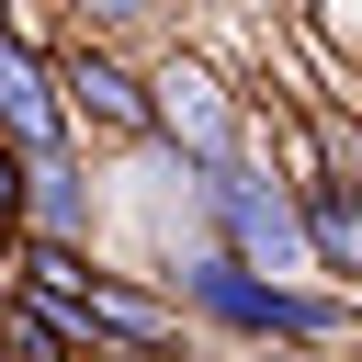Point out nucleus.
<instances>
[{
  "instance_id": "f257e3e1",
  "label": "nucleus",
  "mask_w": 362,
  "mask_h": 362,
  "mask_svg": "<svg viewBox=\"0 0 362 362\" xmlns=\"http://www.w3.org/2000/svg\"><path fill=\"white\" fill-rule=\"evenodd\" d=\"M181 305L215 317V328H238V339H339V328H351V317H339L328 294H305L294 272H249V260H226V249H204V260L181 272Z\"/></svg>"
},
{
  "instance_id": "f03ea898",
  "label": "nucleus",
  "mask_w": 362,
  "mask_h": 362,
  "mask_svg": "<svg viewBox=\"0 0 362 362\" xmlns=\"http://www.w3.org/2000/svg\"><path fill=\"white\" fill-rule=\"evenodd\" d=\"M204 226H215V249L249 260V272H305L294 181H249L238 158H215V170H204Z\"/></svg>"
},
{
  "instance_id": "7ed1b4c3",
  "label": "nucleus",
  "mask_w": 362,
  "mask_h": 362,
  "mask_svg": "<svg viewBox=\"0 0 362 362\" xmlns=\"http://www.w3.org/2000/svg\"><path fill=\"white\" fill-rule=\"evenodd\" d=\"M57 102H68V124H90V136H158L147 79H136L113 45H68V57H57Z\"/></svg>"
},
{
  "instance_id": "20e7f679",
  "label": "nucleus",
  "mask_w": 362,
  "mask_h": 362,
  "mask_svg": "<svg viewBox=\"0 0 362 362\" xmlns=\"http://www.w3.org/2000/svg\"><path fill=\"white\" fill-rule=\"evenodd\" d=\"M147 113H158V136H170L192 170L238 158V102L215 90V68H192V57H181V68H158V79H147Z\"/></svg>"
},
{
  "instance_id": "39448f33",
  "label": "nucleus",
  "mask_w": 362,
  "mask_h": 362,
  "mask_svg": "<svg viewBox=\"0 0 362 362\" xmlns=\"http://www.w3.org/2000/svg\"><path fill=\"white\" fill-rule=\"evenodd\" d=\"M68 317H79V339H102V351H158V339H181L170 305H158L147 283H113V272H90Z\"/></svg>"
},
{
  "instance_id": "423d86ee",
  "label": "nucleus",
  "mask_w": 362,
  "mask_h": 362,
  "mask_svg": "<svg viewBox=\"0 0 362 362\" xmlns=\"http://www.w3.org/2000/svg\"><path fill=\"white\" fill-rule=\"evenodd\" d=\"M305 272H362V181H294Z\"/></svg>"
},
{
  "instance_id": "0eeeda50",
  "label": "nucleus",
  "mask_w": 362,
  "mask_h": 362,
  "mask_svg": "<svg viewBox=\"0 0 362 362\" xmlns=\"http://www.w3.org/2000/svg\"><path fill=\"white\" fill-rule=\"evenodd\" d=\"M90 339H79V317L57 305V294H34V283H11L0 294V362H79Z\"/></svg>"
},
{
  "instance_id": "6e6552de",
  "label": "nucleus",
  "mask_w": 362,
  "mask_h": 362,
  "mask_svg": "<svg viewBox=\"0 0 362 362\" xmlns=\"http://www.w3.org/2000/svg\"><path fill=\"white\" fill-rule=\"evenodd\" d=\"M23 226H34V158L0 136V238H23Z\"/></svg>"
},
{
  "instance_id": "1a4fd4ad",
  "label": "nucleus",
  "mask_w": 362,
  "mask_h": 362,
  "mask_svg": "<svg viewBox=\"0 0 362 362\" xmlns=\"http://www.w3.org/2000/svg\"><path fill=\"white\" fill-rule=\"evenodd\" d=\"M79 11H90V34H79V45H113V34H124V23L147 11V0H79Z\"/></svg>"
},
{
  "instance_id": "9d476101",
  "label": "nucleus",
  "mask_w": 362,
  "mask_h": 362,
  "mask_svg": "<svg viewBox=\"0 0 362 362\" xmlns=\"http://www.w3.org/2000/svg\"><path fill=\"white\" fill-rule=\"evenodd\" d=\"M113 362H192V351H181V339H158V351H113Z\"/></svg>"
}]
</instances>
